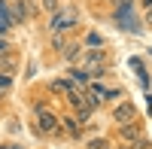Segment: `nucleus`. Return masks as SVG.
<instances>
[{
  "label": "nucleus",
  "mask_w": 152,
  "mask_h": 149,
  "mask_svg": "<svg viewBox=\"0 0 152 149\" xmlns=\"http://www.w3.org/2000/svg\"><path fill=\"white\" fill-rule=\"evenodd\" d=\"M34 113H37V131H40V134H55V131H58L61 119H58L46 104H37V107H34Z\"/></svg>",
  "instance_id": "nucleus-1"
},
{
  "label": "nucleus",
  "mask_w": 152,
  "mask_h": 149,
  "mask_svg": "<svg viewBox=\"0 0 152 149\" xmlns=\"http://www.w3.org/2000/svg\"><path fill=\"white\" fill-rule=\"evenodd\" d=\"M76 21H79V12H76V9H58V12H52L49 31H52V34L70 31V28H76Z\"/></svg>",
  "instance_id": "nucleus-2"
},
{
  "label": "nucleus",
  "mask_w": 152,
  "mask_h": 149,
  "mask_svg": "<svg viewBox=\"0 0 152 149\" xmlns=\"http://www.w3.org/2000/svg\"><path fill=\"white\" fill-rule=\"evenodd\" d=\"M116 24H119L122 31H128V34H140V28H137V15H134V6L116 9Z\"/></svg>",
  "instance_id": "nucleus-3"
},
{
  "label": "nucleus",
  "mask_w": 152,
  "mask_h": 149,
  "mask_svg": "<svg viewBox=\"0 0 152 149\" xmlns=\"http://www.w3.org/2000/svg\"><path fill=\"white\" fill-rule=\"evenodd\" d=\"M113 119H116L119 125H128V122H134V119H137V107L125 101V104H119V107H116V113H113Z\"/></svg>",
  "instance_id": "nucleus-4"
},
{
  "label": "nucleus",
  "mask_w": 152,
  "mask_h": 149,
  "mask_svg": "<svg viewBox=\"0 0 152 149\" xmlns=\"http://www.w3.org/2000/svg\"><path fill=\"white\" fill-rule=\"evenodd\" d=\"M119 137L134 143L137 137H143V125H140V122H128V125H122V128H119Z\"/></svg>",
  "instance_id": "nucleus-5"
},
{
  "label": "nucleus",
  "mask_w": 152,
  "mask_h": 149,
  "mask_svg": "<svg viewBox=\"0 0 152 149\" xmlns=\"http://www.w3.org/2000/svg\"><path fill=\"white\" fill-rule=\"evenodd\" d=\"M58 131H67L70 137H76V134L82 131V122H79V119H73V116H67V119H61V125H58Z\"/></svg>",
  "instance_id": "nucleus-6"
},
{
  "label": "nucleus",
  "mask_w": 152,
  "mask_h": 149,
  "mask_svg": "<svg viewBox=\"0 0 152 149\" xmlns=\"http://www.w3.org/2000/svg\"><path fill=\"white\" fill-rule=\"evenodd\" d=\"M49 91L52 94H67V91H76V85L70 79H55V82H49Z\"/></svg>",
  "instance_id": "nucleus-7"
},
{
  "label": "nucleus",
  "mask_w": 152,
  "mask_h": 149,
  "mask_svg": "<svg viewBox=\"0 0 152 149\" xmlns=\"http://www.w3.org/2000/svg\"><path fill=\"white\" fill-rule=\"evenodd\" d=\"M85 61H88V70H91L94 64H97V67H104L107 55H104V49H94V52H85Z\"/></svg>",
  "instance_id": "nucleus-8"
},
{
  "label": "nucleus",
  "mask_w": 152,
  "mask_h": 149,
  "mask_svg": "<svg viewBox=\"0 0 152 149\" xmlns=\"http://www.w3.org/2000/svg\"><path fill=\"white\" fill-rule=\"evenodd\" d=\"M12 28V21H9V12H6V0H0V34H6Z\"/></svg>",
  "instance_id": "nucleus-9"
},
{
  "label": "nucleus",
  "mask_w": 152,
  "mask_h": 149,
  "mask_svg": "<svg viewBox=\"0 0 152 149\" xmlns=\"http://www.w3.org/2000/svg\"><path fill=\"white\" fill-rule=\"evenodd\" d=\"M64 58H67V61L82 58V46H64Z\"/></svg>",
  "instance_id": "nucleus-10"
},
{
  "label": "nucleus",
  "mask_w": 152,
  "mask_h": 149,
  "mask_svg": "<svg viewBox=\"0 0 152 149\" xmlns=\"http://www.w3.org/2000/svg\"><path fill=\"white\" fill-rule=\"evenodd\" d=\"M85 46H91V49H100V46H104V37H100V34H94V31H91V34L85 37Z\"/></svg>",
  "instance_id": "nucleus-11"
},
{
  "label": "nucleus",
  "mask_w": 152,
  "mask_h": 149,
  "mask_svg": "<svg viewBox=\"0 0 152 149\" xmlns=\"http://www.w3.org/2000/svg\"><path fill=\"white\" fill-rule=\"evenodd\" d=\"M40 9H46V12H58V9H61V0H40Z\"/></svg>",
  "instance_id": "nucleus-12"
},
{
  "label": "nucleus",
  "mask_w": 152,
  "mask_h": 149,
  "mask_svg": "<svg viewBox=\"0 0 152 149\" xmlns=\"http://www.w3.org/2000/svg\"><path fill=\"white\" fill-rule=\"evenodd\" d=\"M12 67H15V58H9V55H3V58H0V73H9Z\"/></svg>",
  "instance_id": "nucleus-13"
},
{
  "label": "nucleus",
  "mask_w": 152,
  "mask_h": 149,
  "mask_svg": "<svg viewBox=\"0 0 152 149\" xmlns=\"http://www.w3.org/2000/svg\"><path fill=\"white\" fill-rule=\"evenodd\" d=\"M70 73H73V79H76V82H88V79H91V76H88V70H82V67H73Z\"/></svg>",
  "instance_id": "nucleus-14"
},
{
  "label": "nucleus",
  "mask_w": 152,
  "mask_h": 149,
  "mask_svg": "<svg viewBox=\"0 0 152 149\" xmlns=\"http://www.w3.org/2000/svg\"><path fill=\"white\" fill-rule=\"evenodd\" d=\"M104 146H107V140H104V137H91V140L85 143V149H104Z\"/></svg>",
  "instance_id": "nucleus-15"
},
{
  "label": "nucleus",
  "mask_w": 152,
  "mask_h": 149,
  "mask_svg": "<svg viewBox=\"0 0 152 149\" xmlns=\"http://www.w3.org/2000/svg\"><path fill=\"white\" fill-rule=\"evenodd\" d=\"M24 12L37 15V12H40V0H28V3H24Z\"/></svg>",
  "instance_id": "nucleus-16"
},
{
  "label": "nucleus",
  "mask_w": 152,
  "mask_h": 149,
  "mask_svg": "<svg viewBox=\"0 0 152 149\" xmlns=\"http://www.w3.org/2000/svg\"><path fill=\"white\" fill-rule=\"evenodd\" d=\"M131 149H152V143H149V140H146V137H137V140H134V146H131Z\"/></svg>",
  "instance_id": "nucleus-17"
},
{
  "label": "nucleus",
  "mask_w": 152,
  "mask_h": 149,
  "mask_svg": "<svg viewBox=\"0 0 152 149\" xmlns=\"http://www.w3.org/2000/svg\"><path fill=\"white\" fill-rule=\"evenodd\" d=\"M52 46H55V49H64L67 43H64V37H61V34H55V37H52Z\"/></svg>",
  "instance_id": "nucleus-18"
},
{
  "label": "nucleus",
  "mask_w": 152,
  "mask_h": 149,
  "mask_svg": "<svg viewBox=\"0 0 152 149\" xmlns=\"http://www.w3.org/2000/svg\"><path fill=\"white\" fill-rule=\"evenodd\" d=\"M9 85H12V79L6 76V73H0V91H3V88H9Z\"/></svg>",
  "instance_id": "nucleus-19"
},
{
  "label": "nucleus",
  "mask_w": 152,
  "mask_h": 149,
  "mask_svg": "<svg viewBox=\"0 0 152 149\" xmlns=\"http://www.w3.org/2000/svg\"><path fill=\"white\" fill-rule=\"evenodd\" d=\"M88 107H91V110H94V107H100V97H94V94H88Z\"/></svg>",
  "instance_id": "nucleus-20"
},
{
  "label": "nucleus",
  "mask_w": 152,
  "mask_h": 149,
  "mask_svg": "<svg viewBox=\"0 0 152 149\" xmlns=\"http://www.w3.org/2000/svg\"><path fill=\"white\" fill-rule=\"evenodd\" d=\"M6 49H9V46H6V40H3V37H0V55H3Z\"/></svg>",
  "instance_id": "nucleus-21"
},
{
  "label": "nucleus",
  "mask_w": 152,
  "mask_h": 149,
  "mask_svg": "<svg viewBox=\"0 0 152 149\" xmlns=\"http://www.w3.org/2000/svg\"><path fill=\"white\" fill-rule=\"evenodd\" d=\"M146 24L152 28V9H146Z\"/></svg>",
  "instance_id": "nucleus-22"
},
{
  "label": "nucleus",
  "mask_w": 152,
  "mask_h": 149,
  "mask_svg": "<svg viewBox=\"0 0 152 149\" xmlns=\"http://www.w3.org/2000/svg\"><path fill=\"white\" fill-rule=\"evenodd\" d=\"M143 9H152V0H143Z\"/></svg>",
  "instance_id": "nucleus-23"
},
{
  "label": "nucleus",
  "mask_w": 152,
  "mask_h": 149,
  "mask_svg": "<svg viewBox=\"0 0 152 149\" xmlns=\"http://www.w3.org/2000/svg\"><path fill=\"white\" fill-rule=\"evenodd\" d=\"M104 149H113V146H110V143H107V146H104Z\"/></svg>",
  "instance_id": "nucleus-24"
},
{
  "label": "nucleus",
  "mask_w": 152,
  "mask_h": 149,
  "mask_svg": "<svg viewBox=\"0 0 152 149\" xmlns=\"http://www.w3.org/2000/svg\"><path fill=\"white\" fill-rule=\"evenodd\" d=\"M9 149H18V146H9Z\"/></svg>",
  "instance_id": "nucleus-25"
}]
</instances>
